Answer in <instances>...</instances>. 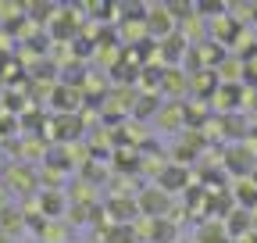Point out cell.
<instances>
[{
    "mask_svg": "<svg viewBox=\"0 0 257 243\" xmlns=\"http://www.w3.org/2000/svg\"><path fill=\"white\" fill-rule=\"evenodd\" d=\"M75 29H79V18H72L68 11L57 15V22H54V36H64V40H68V36L75 33Z\"/></svg>",
    "mask_w": 257,
    "mask_h": 243,
    "instance_id": "11",
    "label": "cell"
},
{
    "mask_svg": "<svg viewBox=\"0 0 257 243\" xmlns=\"http://www.w3.org/2000/svg\"><path fill=\"white\" fill-rule=\"evenodd\" d=\"M182 72H165V75H161V86H165L168 89V93H182V89H186V79H179Z\"/></svg>",
    "mask_w": 257,
    "mask_h": 243,
    "instance_id": "14",
    "label": "cell"
},
{
    "mask_svg": "<svg viewBox=\"0 0 257 243\" xmlns=\"http://www.w3.org/2000/svg\"><path fill=\"white\" fill-rule=\"evenodd\" d=\"M182 47H186V40H182V36H165V57H168V61H172V57L179 61Z\"/></svg>",
    "mask_w": 257,
    "mask_h": 243,
    "instance_id": "15",
    "label": "cell"
},
{
    "mask_svg": "<svg viewBox=\"0 0 257 243\" xmlns=\"http://www.w3.org/2000/svg\"><path fill=\"white\" fill-rule=\"evenodd\" d=\"M172 18L165 8H150L147 18H143V29H147V40H157V36H172Z\"/></svg>",
    "mask_w": 257,
    "mask_h": 243,
    "instance_id": "4",
    "label": "cell"
},
{
    "mask_svg": "<svg viewBox=\"0 0 257 243\" xmlns=\"http://www.w3.org/2000/svg\"><path fill=\"white\" fill-rule=\"evenodd\" d=\"M200 243H225V232L218 225H204L200 229Z\"/></svg>",
    "mask_w": 257,
    "mask_h": 243,
    "instance_id": "16",
    "label": "cell"
},
{
    "mask_svg": "<svg viewBox=\"0 0 257 243\" xmlns=\"http://www.w3.org/2000/svg\"><path fill=\"white\" fill-rule=\"evenodd\" d=\"M0 243H11V239H8V236H4V232H0Z\"/></svg>",
    "mask_w": 257,
    "mask_h": 243,
    "instance_id": "17",
    "label": "cell"
},
{
    "mask_svg": "<svg viewBox=\"0 0 257 243\" xmlns=\"http://www.w3.org/2000/svg\"><path fill=\"white\" fill-rule=\"evenodd\" d=\"M136 207L143 211L147 218H161V215H165V211L172 207V200H168L165 190H157V186H154V190H143V193L136 197Z\"/></svg>",
    "mask_w": 257,
    "mask_h": 243,
    "instance_id": "2",
    "label": "cell"
},
{
    "mask_svg": "<svg viewBox=\"0 0 257 243\" xmlns=\"http://www.w3.org/2000/svg\"><path fill=\"white\" fill-rule=\"evenodd\" d=\"M54 129H57L54 136H57L61 143H72V140L79 136V118H75V114H61V118L54 122Z\"/></svg>",
    "mask_w": 257,
    "mask_h": 243,
    "instance_id": "8",
    "label": "cell"
},
{
    "mask_svg": "<svg viewBox=\"0 0 257 243\" xmlns=\"http://www.w3.org/2000/svg\"><path fill=\"white\" fill-rule=\"evenodd\" d=\"M4 186L15 190V193H32V190H36V172H32V165H25V161L11 165L4 172Z\"/></svg>",
    "mask_w": 257,
    "mask_h": 243,
    "instance_id": "1",
    "label": "cell"
},
{
    "mask_svg": "<svg viewBox=\"0 0 257 243\" xmlns=\"http://www.w3.org/2000/svg\"><path fill=\"white\" fill-rule=\"evenodd\" d=\"M79 100H82V93H79L75 86H61V89H54V104H57L61 114H75Z\"/></svg>",
    "mask_w": 257,
    "mask_h": 243,
    "instance_id": "6",
    "label": "cell"
},
{
    "mask_svg": "<svg viewBox=\"0 0 257 243\" xmlns=\"http://www.w3.org/2000/svg\"><path fill=\"white\" fill-rule=\"evenodd\" d=\"M25 229V215L18 207H0V232H4L8 239L15 236V232H22Z\"/></svg>",
    "mask_w": 257,
    "mask_h": 243,
    "instance_id": "7",
    "label": "cell"
},
{
    "mask_svg": "<svg viewBox=\"0 0 257 243\" xmlns=\"http://www.w3.org/2000/svg\"><path fill=\"white\" fill-rule=\"evenodd\" d=\"M40 207H43V218H47V222H61L64 193H61V190H40Z\"/></svg>",
    "mask_w": 257,
    "mask_h": 243,
    "instance_id": "5",
    "label": "cell"
},
{
    "mask_svg": "<svg viewBox=\"0 0 257 243\" xmlns=\"http://www.w3.org/2000/svg\"><path fill=\"white\" fill-rule=\"evenodd\" d=\"M107 215H111L114 225H133L140 218V207H136L133 197H111L107 200Z\"/></svg>",
    "mask_w": 257,
    "mask_h": 243,
    "instance_id": "3",
    "label": "cell"
},
{
    "mask_svg": "<svg viewBox=\"0 0 257 243\" xmlns=\"http://www.w3.org/2000/svg\"><path fill=\"white\" fill-rule=\"evenodd\" d=\"M133 114H136V118L157 114V93H150V97H140V100H136V107H133Z\"/></svg>",
    "mask_w": 257,
    "mask_h": 243,
    "instance_id": "13",
    "label": "cell"
},
{
    "mask_svg": "<svg viewBox=\"0 0 257 243\" xmlns=\"http://www.w3.org/2000/svg\"><path fill=\"white\" fill-rule=\"evenodd\" d=\"M157 118H161V126H165V129H172V126H179V122H182V107H157Z\"/></svg>",
    "mask_w": 257,
    "mask_h": 243,
    "instance_id": "12",
    "label": "cell"
},
{
    "mask_svg": "<svg viewBox=\"0 0 257 243\" xmlns=\"http://www.w3.org/2000/svg\"><path fill=\"white\" fill-rule=\"evenodd\" d=\"M104 239L107 243H140V236H136V225H107V232H104Z\"/></svg>",
    "mask_w": 257,
    "mask_h": 243,
    "instance_id": "10",
    "label": "cell"
},
{
    "mask_svg": "<svg viewBox=\"0 0 257 243\" xmlns=\"http://www.w3.org/2000/svg\"><path fill=\"white\" fill-rule=\"evenodd\" d=\"M157 182H161L157 190H165V193H168V190H175V186H182V182H186V172L175 168V165H165V168L157 172Z\"/></svg>",
    "mask_w": 257,
    "mask_h": 243,
    "instance_id": "9",
    "label": "cell"
}]
</instances>
